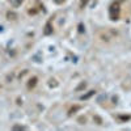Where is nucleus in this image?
Wrapping results in <instances>:
<instances>
[{
	"instance_id": "obj_1",
	"label": "nucleus",
	"mask_w": 131,
	"mask_h": 131,
	"mask_svg": "<svg viewBox=\"0 0 131 131\" xmlns=\"http://www.w3.org/2000/svg\"><path fill=\"white\" fill-rule=\"evenodd\" d=\"M109 15H110L112 20H118V17H119V4L118 3L112 4L110 9H109Z\"/></svg>"
},
{
	"instance_id": "obj_2",
	"label": "nucleus",
	"mask_w": 131,
	"mask_h": 131,
	"mask_svg": "<svg viewBox=\"0 0 131 131\" xmlns=\"http://www.w3.org/2000/svg\"><path fill=\"white\" fill-rule=\"evenodd\" d=\"M9 2H10V4H12V7L17 8V7H20L21 4H23L24 0H9Z\"/></svg>"
},
{
	"instance_id": "obj_3",
	"label": "nucleus",
	"mask_w": 131,
	"mask_h": 131,
	"mask_svg": "<svg viewBox=\"0 0 131 131\" xmlns=\"http://www.w3.org/2000/svg\"><path fill=\"white\" fill-rule=\"evenodd\" d=\"M54 2H55L57 4H60V3H63V2H64V0H54Z\"/></svg>"
}]
</instances>
